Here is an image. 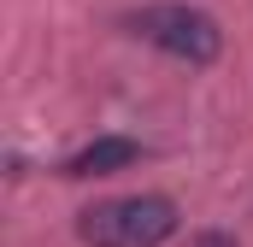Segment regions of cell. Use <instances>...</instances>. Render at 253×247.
<instances>
[{
	"mask_svg": "<svg viewBox=\"0 0 253 247\" xmlns=\"http://www.w3.org/2000/svg\"><path fill=\"white\" fill-rule=\"evenodd\" d=\"M77 236L88 247H165L177 236V206L165 194H118L88 206Z\"/></svg>",
	"mask_w": 253,
	"mask_h": 247,
	"instance_id": "cell-1",
	"label": "cell"
},
{
	"mask_svg": "<svg viewBox=\"0 0 253 247\" xmlns=\"http://www.w3.org/2000/svg\"><path fill=\"white\" fill-rule=\"evenodd\" d=\"M129 36H141L147 47H159V53H171V59H183V65H212L218 47H224L218 18L200 12V6H183V0L141 6V12L129 18Z\"/></svg>",
	"mask_w": 253,
	"mask_h": 247,
	"instance_id": "cell-2",
	"label": "cell"
},
{
	"mask_svg": "<svg viewBox=\"0 0 253 247\" xmlns=\"http://www.w3.org/2000/svg\"><path fill=\"white\" fill-rule=\"evenodd\" d=\"M135 159H141V141H129V135H100V141H88L83 153L65 159V177H106V171H124Z\"/></svg>",
	"mask_w": 253,
	"mask_h": 247,
	"instance_id": "cell-3",
	"label": "cell"
},
{
	"mask_svg": "<svg viewBox=\"0 0 253 247\" xmlns=\"http://www.w3.org/2000/svg\"><path fill=\"white\" fill-rule=\"evenodd\" d=\"M194 247H236V242H230V236H200Z\"/></svg>",
	"mask_w": 253,
	"mask_h": 247,
	"instance_id": "cell-4",
	"label": "cell"
}]
</instances>
